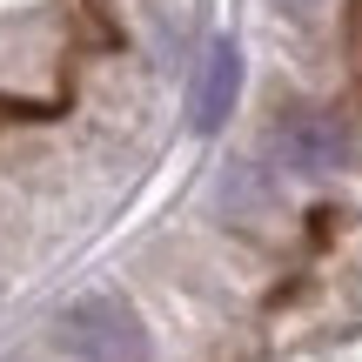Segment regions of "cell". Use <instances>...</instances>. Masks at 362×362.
<instances>
[{"label":"cell","instance_id":"1","mask_svg":"<svg viewBox=\"0 0 362 362\" xmlns=\"http://www.w3.org/2000/svg\"><path fill=\"white\" fill-rule=\"evenodd\" d=\"M61 349L81 356V362H141L148 336L121 296H81L61 315Z\"/></svg>","mask_w":362,"mask_h":362},{"label":"cell","instance_id":"3","mask_svg":"<svg viewBox=\"0 0 362 362\" xmlns=\"http://www.w3.org/2000/svg\"><path fill=\"white\" fill-rule=\"evenodd\" d=\"M235 94H242V47L235 40H215L202 61V74H194V94H188V121L194 128H221V121L235 115Z\"/></svg>","mask_w":362,"mask_h":362},{"label":"cell","instance_id":"4","mask_svg":"<svg viewBox=\"0 0 362 362\" xmlns=\"http://www.w3.org/2000/svg\"><path fill=\"white\" fill-rule=\"evenodd\" d=\"M275 7H282V13H288V21H309V13H315V7H322V0H275Z\"/></svg>","mask_w":362,"mask_h":362},{"label":"cell","instance_id":"2","mask_svg":"<svg viewBox=\"0 0 362 362\" xmlns=\"http://www.w3.org/2000/svg\"><path fill=\"white\" fill-rule=\"evenodd\" d=\"M349 155H356V134L329 107H288L275 121V161L288 175H336L349 168Z\"/></svg>","mask_w":362,"mask_h":362}]
</instances>
